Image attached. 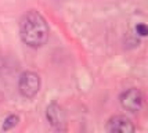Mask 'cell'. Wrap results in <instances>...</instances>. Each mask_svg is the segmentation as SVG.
<instances>
[{"mask_svg": "<svg viewBox=\"0 0 148 133\" xmlns=\"http://www.w3.org/2000/svg\"><path fill=\"white\" fill-rule=\"evenodd\" d=\"M50 35V28L46 18L36 10L26 11L19 19V36L21 40L33 49L46 44Z\"/></svg>", "mask_w": 148, "mask_h": 133, "instance_id": "1", "label": "cell"}, {"mask_svg": "<svg viewBox=\"0 0 148 133\" xmlns=\"http://www.w3.org/2000/svg\"><path fill=\"white\" fill-rule=\"evenodd\" d=\"M40 76L33 71L22 72L18 79V92L25 99H33L40 90Z\"/></svg>", "mask_w": 148, "mask_h": 133, "instance_id": "2", "label": "cell"}, {"mask_svg": "<svg viewBox=\"0 0 148 133\" xmlns=\"http://www.w3.org/2000/svg\"><path fill=\"white\" fill-rule=\"evenodd\" d=\"M119 103L123 110H126L129 112H138V111H141L143 105H144V96L138 89L132 88L121 93Z\"/></svg>", "mask_w": 148, "mask_h": 133, "instance_id": "3", "label": "cell"}, {"mask_svg": "<svg viewBox=\"0 0 148 133\" xmlns=\"http://www.w3.org/2000/svg\"><path fill=\"white\" fill-rule=\"evenodd\" d=\"M134 130V123L125 115H114L107 122V132L110 133H132Z\"/></svg>", "mask_w": 148, "mask_h": 133, "instance_id": "4", "label": "cell"}, {"mask_svg": "<svg viewBox=\"0 0 148 133\" xmlns=\"http://www.w3.org/2000/svg\"><path fill=\"white\" fill-rule=\"evenodd\" d=\"M46 119L54 129H64L65 125V111L57 103H50L46 108Z\"/></svg>", "mask_w": 148, "mask_h": 133, "instance_id": "5", "label": "cell"}, {"mask_svg": "<svg viewBox=\"0 0 148 133\" xmlns=\"http://www.w3.org/2000/svg\"><path fill=\"white\" fill-rule=\"evenodd\" d=\"M19 122V116L18 115H8L6 119H4V122H3V126H1V129L4 130V132H7V130H11L13 127H15L17 125H18Z\"/></svg>", "mask_w": 148, "mask_h": 133, "instance_id": "6", "label": "cell"}, {"mask_svg": "<svg viewBox=\"0 0 148 133\" xmlns=\"http://www.w3.org/2000/svg\"><path fill=\"white\" fill-rule=\"evenodd\" d=\"M136 33H137L138 36H141V38L147 36L148 35L147 25H145V24H137V25H136Z\"/></svg>", "mask_w": 148, "mask_h": 133, "instance_id": "7", "label": "cell"}]
</instances>
